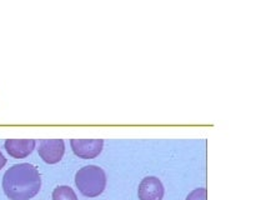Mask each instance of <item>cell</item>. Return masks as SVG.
<instances>
[{
  "mask_svg": "<svg viewBox=\"0 0 266 200\" xmlns=\"http://www.w3.org/2000/svg\"><path fill=\"white\" fill-rule=\"evenodd\" d=\"M164 194V185L156 176H146L139 185L137 195L140 200H163Z\"/></svg>",
  "mask_w": 266,
  "mask_h": 200,
  "instance_id": "cell-5",
  "label": "cell"
},
{
  "mask_svg": "<svg viewBox=\"0 0 266 200\" xmlns=\"http://www.w3.org/2000/svg\"><path fill=\"white\" fill-rule=\"evenodd\" d=\"M206 189L205 188H198L192 190L190 194H187L185 200H206Z\"/></svg>",
  "mask_w": 266,
  "mask_h": 200,
  "instance_id": "cell-8",
  "label": "cell"
},
{
  "mask_svg": "<svg viewBox=\"0 0 266 200\" xmlns=\"http://www.w3.org/2000/svg\"><path fill=\"white\" fill-rule=\"evenodd\" d=\"M40 188V173L29 163L15 164L3 176V190L10 200H29L38 194Z\"/></svg>",
  "mask_w": 266,
  "mask_h": 200,
  "instance_id": "cell-1",
  "label": "cell"
},
{
  "mask_svg": "<svg viewBox=\"0 0 266 200\" xmlns=\"http://www.w3.org/2000/svg\"><path fill=\"white\" fill-rule=\"evenodd\" d=\"M36 141L33 139H8L5 140L4 146L10 156L15 159H24L33 153Z\"/></svg>",
  "mask_w": 266,
  "mask_h": 200,
  "instance_id": "cell-6",
  "label": "cell"
},
{
  "mask_svg": "<svg viewBox=\"0 0 266 200\" xmlns=\"http://www.w3.org/2000/svg\"><path fill=\"white\" fill-rule=\"evenodd\" d=\"M70 145L76 156L81 159H94L101 153L104 146V140L100 139H73Z\"/></svg>",
  "mask_w": 266,
  "mask_h": 200,
  "instance_id": "cell-4",
  "label": "cell"
},
{
  "mask_svg": "<svg viewBox=\"0 0 266 200\" xmlns=\"http://www.w3.org/2000/svg\"><path fill=\"white\" fill-rule=\"evenodd\" d=\"M5 164H6V159H5V156L3 155V153L0 151V170L5 166Z\"/></svg>",
  "mask_w": 266,
  "mask_h": 200,
  "instance_id": "cell-9",
  "label": "cell"
},
{
  "mask_svg": "<svg viewBox=\"0 0 266 200\" xmlns=\"http://www.w3.org/2000/svg\"><path fill=\"white\" fill-rule=\"evenodd\" d=\"M75 185L84 196L96 198L106 188V174L100 166H82L75 175Z\"/></svg>",
  "mask_w": 266,
  "mask_h": 200,
  "instance_id": "cell-2",
  "label": "cell"
},
{
  "mask_svg": "<svg viewBox=\"0 0 266 200\" xmlns=\"http://www.w3.org/2000/svg\"><path fill=\"white\" fill-rule=\"evenodd\" d=\"M38 153L46 164L59 163L65 153V143L61 139H45L40 140Z\"/></svg>",
  "mask_w": 266,
  "mask_h": 200,
  "instance_id": "cell-3",
  "label": "cell"
},
{
  "mask_svg": "<svg viewBox=\"0 0 266 200\" xmlns=\"http://www.w3.org/2000/svg\"><path fill=\"white\" fill-rule=\"evenodd\" d=\"M53 200H78L75 191L68 185L56 187L53 191Z\"/></svg>",
  "mask_w": 266,
  "mask_h": 200,
  "instance_id": "cell-7",
  "label": "cell"
}]
</instances>
